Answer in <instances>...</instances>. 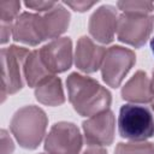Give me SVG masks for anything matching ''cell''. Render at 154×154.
<instances>
[{"label": "cell", "instance_id": "cell-1", "mask_svg": "<svg viewBox=\"0 0 154 154\" xmlns=\"http://www.w3.org/2000/svg\"><path fill=\"white\" fill-rule=\"evenodd\" d=\"M69 101L83 117H93L109 108L111 93L91 77L73 72L66 79Z\"/></svg>", "mask_w": 154, "mask_h": 154}, {"label": "cell", "instance_id": "cell-2", "mask_svg": "<svg viewBox=\"0 0 154 154\" xmlns=\"http://www.w3.org/2000/svg\"><path fill=\"white\" fill-rule=\"evenodd\" d=\"M47 124L48 119L45 111L30 105L16 111L10 122V130L20 147L35 149L46 135Z\"/></svg>", "mask_w": 154, "mask_h": 154}, {"label": "cell", "instance_id": "cell-3", "mask_svg": "<svg viewBox=\"0 0 154 154\" xmlns=\"http://www.w3.org/2000/svg\"><path fill=\"white\" fill-rule=\"evenodd\" d=\"M118 130L123 138L142 142L154 135V118L152 112L135 103L120 107L118 117Z\"/></svg>", "mask_w": 154, "mask_h": 154}, {"label": "cell", "instance_id": "cell-4", "mask_svg": "<svg viewBox=\"0 0 154 154\" xmlns=\"http://www.w3.org/2000/svg\"><path fill=\"white\" fill-rule=\"evenodd\" d=\"M30 51L19 46H10L1 49V96L14 94L24 85L22 71Z\"/></svg>", "mask_w": 154, "mask_h": 154}, {"label": "cell", "instance_id": "cell-5", "mask_svg": "<svg viewBox=\"0 0 154 154\" xmlns=\"http://www.w3.org/2000/svg\"><path fill=\"white\" fill-rule=\"evenodd\" d=\"M83 137L77 125L70 122L55 123L45 140V150L48 154H79Z\"/></svg>", "mask_w": 154, "mask_h": 154}, {"label": "cell", "instance_id": "cell-6", "mask_svg": "<svg viewBox=\"0 0 154 154\" xmlns=\"http://www.w3.org/2000/svg\"><path fill=\"white\" fill-rule=\"evenodd\" d=\"M154 25V16L123 13L118 17L117 37L120 42L135 48L142 47L149 38Z\"/></svg>", "mask_w": 154, "mask_h": 154}, {"label": "cell", "instance_id": "cell-7", "mask_svg": "<svg viewBox=\"0 0 154 154\" xmlns=\"http://www.w3.org/2000/svg\"><path fill=\"white\" fill-rule=\"evenodd\" d=\"M135 63L136 55L131 49L122 46L109 47L101 66L103 82L112 88H118Z\"/></svg>", "mask_w": 154, "mask_h": 154}, {"label": "cell", "instance_id": "cell-8", "mask_svg": "<svg viewBox=\"0 0 154 154\" xmlns=\"http://www.w3.org/2000/svg\"><path fill=\"white\" fill-rule=\"evenodd\" d=\"M47 69L54 75L65 72L72 65V41L70 37H58L38 49Z\"/></svg>", "mask_w": 154, "mask_h": 154}, {"label": "cell", "instance_id": "cell-9", "mask_svg": "<svg viewBox=\"0 0 154 154\" xmlns=\"http://www.w3.org/2000/svg\"><path fill=\"white\" fill-rule=\"evenodd\" d=\"M116 119L111 109L97 113L82 123L84 140L100 146H109L114 140Z\"/></svg>", "mask_w": 154, "mask_h": 154}, {"label": "cell", "instance_id": "cell-10", "mask_svg": "<svg viewBox=\"0 0 154 154\" xmlns=\"http://www.w3.org/2000/svg\"><path fill=\"white\" fill-rule=\"evenodd\" d=\"M118 12L112 5H102L89 18L88 30L94 40L101 43H109L114 38L118 25Z\"/></svg>", "mask_w": 154, "mask_h": 154}, {"label": "cell", "instance_id": "cell-11", "mask_svg": "<svg viewBox=\"0 0 154 154\" xmlns=\"http://www.w3.org/2000/svg\"><path fill=\"white\" fill-rule=\"evenodd\" d=\"M12 37L17 42H22L29 46H36L46 40L42 14L23 12L13 23Z\"/></svg>", "mask_w": 154, "mask_h": 154}, {"label": "cell", "instance_id": "cell-12", "mask_svg": "<svg viewBox=\"0 0 154 154\" xmlns=\"http://www.w3.org/2000/svg\"><path fill=\"white\" fill-rule=\"evenodd\" d=\"M105 55V47L94 43V41L88 36H82L77 41L75 51V65L82 72H96L102 66Z\"/></svg>", "mask_w": 154, "mask_h": 154}, {"label": "cell", "instance_id": "cell-13", "mask_svg": "<svg viewBox=\"0 0 154 154\" xmlns=\"http://www.w3.org/2000/svg\"><path fill=\"white\" fill-rule=\"evenodd\" d=\"M122 97L130 102L147 103L154 100V94L152 89V82L147 73L143 71H137L123 87Z\"/></svg>", "mask_w": 154, "mask_h": 154}, {"label": "cell", "instance_id": "cell-14", "mask_svg": "<svg viewBox=\"0 0 154 154\" xmlns=\"http://www.w3.org/2000/svg\"><path fill=\"white\" fill-rule=\"evenodd\" d=\"M42 23L46 40L58 38L69 28L70 12L61 4L57 2L53 8L42 14Z\"/></svg>", "mask_w": 154, "mask_h": 154}, {"label": "cell", "instance_id": "cell-15", "mask_svg": "<svg viewBox=\"0 0 154 154\" xmlns=\"http://www.w3.org/2000/svg\"><path fill=\"white\" fill-rule=\"evenodd\" d=\"M35 97L46 106H60L65 102L61 79L54 75L45 78L35 87Z\"/></svg>", "mask_w": 154, "mask_h": 154}, {"label": "cell", "instance_id": "cell-16", "mask_svg": "<svg viewBox=\"0 0 154 154\" xmlns=\"http://www.w3.org/2000/svg\"><path fill=\"white\" fill-rule=\"evenodd\" d=\"M52 75L53 73L45 65L38 49L31 51L25 60L24 71H23V76L25 78L28 85L31 88H35L40 82H42L45 78H47Z\"/></svg>", "mask_w": 154, "mask_h": 154}, {"label": "cell", "instance_id": "cell-17", "mask_svg": "<svg viewBox=\"0 0 154 154\" xmlns=\"http://www.w3.org/2000/svg\"><path fill=\"white\" fill-rule=\"evenodd\" d=\"M114 154H154L152 142H120L114 149Z\"/></svg>", "mask_w": 154, "mask_h": 154}, {"label": "cell", "instance_id": "cell-18", "mask_svg": "<svg viewBox=\"0 0 154 154\" xmlns=\"http://www.w3.org/2000/svg\"><path fill=\"white\" fill-rule=\"evenodd\" d=\"M117 7L123 13L150 14L154 10V4L150 1H118Z\"/></svg>", "mask_w": 154, "mask_h": 154}, {"label": "cell", "instance_id": "cell-19", "mask_svg": "<svg viewBox=\"0 0 154 154\" xmlns=\"http://www.w3.org/2000/svg\"><path fill=\"white\" fill-rule=\"evenodd\" d=\"M20 8V2L17 0L0 1V20L1 23H12Z\"/></svg>", "mask_w": 154, "mask_h": 154}, {"label": "cell", "instance_id": "cell-20", "mask_svg": "<svg viewBox=\"0 0 154 154\" xmlns=\"http://www.w3.org/2000/svg\"><path fill=\"white\" fill-rule=\"evenodd\" d=\"M57 2L54 1H25L24 5L29 8H32L37 12H43V11H49L55 6Z\"/></svg>", "mask_w": 154, "mask_h": 154}, {"label": "cell", "instance_id": "cell-21", "mask_svg": "<svg viewBox=\"0 0 154 154\" xmlns=\"http://www.w3.org/2000/svg\"><path fill=\"white\" fill-rule=\"evenodd\" d=\"M79 154H107V150L103 148V146L91 143L84 140V143H83V147Z\"/></svg>", "mask_w": 154, "mask_h": 154}, {"label": "cell", "instance_id": "cell-22", "mask_svg": "<svg viewBox=\"0 0 154 154\" xmlns=\"http://www.w3.org/2000/svg\"><path fill=\"white\" fill-rule=\"evenodd\" d=\"M13 149V141L7 135L6 130H1V154H12Z\"/></svg>", "mask_w": 154, "mask_h": 154}, {"label": "cell", "instance_id": "cell-23", "mask_svg": "<svg viewBox=\"0 0 154 154\" xmlns=\"http://www.w3.org/2000/svg\"><path fill=\"white\" fill-rule=\"evenodd\" d=\"M64 4L70 6L75 11L84 12V11L89 10L90 7H93L96 4V1H65Z\"/></svg>", "mask_w": 154, "mask_h": 154}, {"label": "cell", "instance_id": "cell-24", "mask_svg": "<svg viewBox=\"0 0 154 154\" xmlns=\"http://www.w3.org/2000/svg\"><path fill=\"white\" fill-rule=\"evenodd\" d=\"M13 24L12 23H1V43H6L12 35Z\"/></svg>", "mask_w": 154, "mask_h": 154}, {"label": "cell", "instance_id": "cell-25", "mask_svg": "<svg viewBox=\"0 0 154 154\" xmlns=\"http://www.w3.org/2000/svg\"><path fill=\"white\" fill-rule=\"evenodd\" d=\"M150 82H152V89H153V94H154V70H153V75H152Z\"/></svg>", "mask_w": 154, "mask_h": 154}, {"label": "cell", "instance_id": "cell-26", "mask_svg": "<svg viewBox=\"0 0 154 154\" xmlns=\"http://www.w3.org/2000/svg\"><path fill=\"white\" fill-rule=\"evenodd\" d=\"M150 48H152V52H153V54H154V37L150 40Z\"/></svg>", "mask_w": 154, "mask_h": 154}, {"label": "cell", "instance_id": "cell-27", "mask_svg": "<svg viewBox=\"0 0 154 154\" xmlns=\"http://www.w3.org/2000/svg\"><path fill=\"white\" fill-rule=\"evenodd\" d=\"M152 108H153V111H154V100L152 101Z\"/></svg>", "mask_w": 154, "mask_h": 154}, {"label": "cell", "instance_id": "cell-28", "mask_svg": "<svg viewBox=\"0 0 154 154\" xmlns=\"http://www.w3.org/2000/svg\"><path fill=\"white\" fill-rule=\"evenodd\" d=\"M40 154H45V153H40Z\"/></svg>", "mask_w": 154, "mask_h": 154}]
</instances>
